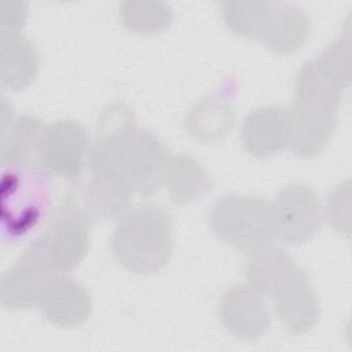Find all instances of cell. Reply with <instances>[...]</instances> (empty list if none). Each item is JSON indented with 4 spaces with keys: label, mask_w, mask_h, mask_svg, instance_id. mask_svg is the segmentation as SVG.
Instances as JSON below:
<instances>
[{
    "label": "cell",
    "mask_w": 352,
    "mask_h": 352,
    "mask_svg": "<svg viewBox=\"0 0 352 352\" xmlns=\"http://www.w3.org/2000/svg\"><path fill=\"white\" fill-rule=\"evenodd\" d=\"M210 223L223 241L242 252L263 250L276 236L272 205L258 197H223L213 206Z\"/></svg>",
    "instance_id": "cell-5"
},
{
    "label": "cell",
    "mask_w": 352,
    "mask_h": 352,
    "mask_svg": "<svg viewBox=\"0 0 352 352\" xmlns=\"http://www.w3.org/2000/svg\"><path fill=\"white\" fill-rule=\"evenodd\" d=\"M69 195L92 223L98 219L122 217L126 212L129 197L125 191L95 176L88 183L76 186Z\"/></svg>",
    "instance_id": "cell-16"
},
{
    "label": "cell",
    "mask_w": 352,
    "mask_h": 352,
    "mask_svg": "<svg viewBox=\"0 0 352 352\" xmlns=\"http://www.w3.org/2000/svg\"><path fill=\"white\" fill-rule=\"evenodd\" d=\"M59 274L45 258L34 239L3 274L0 296L8 309H28L37 305L51 279Z\"/></svg>",
    "instance_id": "cell-9"
},
{
    "label": "cell",
    "mask_w": 352,
    "mask_h": 352,
    "mask_svg": "<svg viewBox=\"0 0 352 352\" xmlns=\"http://www.w3.org/2000/svg\"><path fill=\"white\" fill-rule=\"evenodd\" d=\"M249 286L274 301L285 327L294 336L312 329L319 316L318 301L307 274L282 249L265 248L248 264Z\"/></svg>",
    "instance_id": "cell-2"
},
{
    "label": "cell",
    "mask_w": 352,
    "mask_h": 352,
    "mask_svg": "<svg viewBox=\"0 0 352 352\" xmlns=\"http://www.w3.org/2000/svg\"><path fill=\"white\" fill-rule=\"evenodd\" d=\"M38 58L33 44L19 33L1 34L0 81L8 89H23L36 77Z\"/></svg>",
    "instance_id": "cell-15"
},
{
    "label": "cell",
    "mask_w": 352,
    "mask_h": 352,
    "mask_svg": "<svg viewBox=\"0 0 352 352\" xmlns=\"http://www.w3.org/2000/svg\"><path fill=\"white\" fill-rule=\"evenodd\" d=\"M220 318L226 329L238 340L253 342L270 329V314L258 294L250 286L230 289L220 302Z\"/></svg>",
    "instance_id": "cell-12"
},
{
    "label": "cell",
    "mask_w": 352,
    "mask_h": 352,
    "mask_svg": "<svg viewBox=\"0 0 352 352\" xmlns=\"http://www.w3.org/2000/svg\"><path fill=\"white\" fill-rule=\"evenodd\" d=\"M164 183H168L172 199L184 204L201 194L205 173L199 164L187 157H169Z\"/></svg>",
    "instance_id": "cell-18"
},
{
    "label": "cell",
    "mask_w": 352,
    "mask_h": 352,
    "mask_svg": "<svg viewBox=\"0 0 352 352\" xmlns=\"http://www.w3.org/2000/svg\"><path fill=\"white\" fill-rule=\"evenodd\" d=\"M169 155L150 131L139 128L131 110L111 104L102 116L91 153L92 176L126 194H153L164 183Z\"/></svg>",
    "instance_id": "cell-1"
},
{
    "label": "cell",
    "mask_w": 352,
    "mask_h": 352,
    "mask_svg": "<svg viewBox=\"0 0 352 352\" xmlns=\"http://www.w3.org/2000/svg\"><path fill=\"white\" fill-rule=\"evenodd\" d=\"M92 221L67 195L51 217L45 231L36 238L48 263L58 271H70L84 258Z\"/></svg>",
    "instance_id": "cell-7"
},
{
    "label": "cell",
    "mask_w": 352,
    "mask_h": 352,
    "mask_svg": "<svg viewBox=\"0 0 352 352\" xmlns=\"http://www.w3.org/2000/svg\"><path fill=\"white\" fill-rule=\"evenodd\" d=\"M241 138L252 155H274L287 146V111L278 106L256 109L246 117Z\"/></svg>",
    "instance_id": "cell-14"
},
{
    "label": "cell",
    "mask_w": 352,
    "mask_h": 352,
    "mask_svg": "<svg viewBox=\"0 0 352 352\" xmlns=\"http://www.w3.org/2000/svg\"><path fill=\"white\" fill-rule=\"evenodd\" d=\"M52 175L40 165L8 166L0 183L3 238L18 239L47 214L52 201Z\"/></svg>",
    "instance_id": "cell-4"
},
{
    "label": "cell",
    "mask_w": 352,
    "mask_h": 352,
    "mask_svg": "<svg viewBox=\"0 0 352 352\" xmlns=\"http://www.w3.org/2000/svg\"><path fill=\"white\" fill-rule=\"evenodd\" d=\"M253 11H238L231 3L224 6V19L238 34L258 37L276 52H293L308 36L309 23L298 8L253 3Z\"/></svg>",
    "instance_id": "cell-6"
},
{
    "label": "cell",
    "mask_w": 352,
    "mask_h": 352,
    "mask_svg": "<svg viewBox=\"0 0 352 352\" xmlns=\"http://www.w3.org/2000/svg\"><path fill=\"white\" fill-rule=\"evenodd\" d=\"M40 120L23 114L1 129V162L6 166L33 165L43 132Z\"/></svg>",
    "instance_id": "cell-17"
},
{
    "label": "cell",
    "mask_w": 352,
    "mask_h": 352,
    "mask_svg": "<svg viewBox=\"0 0 352 352\" xmlns=\"http://www.w3.org/2000/svg\"><path fill=\"white\" fill-rule=\"evenodd\" d=\"M276 235L287 243L308 241L320 227V205L307 186L283 188L272 205Z\"/></svg>",
    "instance_id": "cell-11"
},
{
    "label": "cell",
    "mask_w": 352,
    "mask_h": 352,
    "mask_svg": "<svg viewBox=\"0 0 352 352\" xmlns=\"http://www.w3.org/2000/svg\"><path fill=\"white\" fill-rule=\"evenodd\" d=\"M88 135L73 120H62L43 128L37 146V165L51 175L76 180L87 161Z\"/></svg>",
    "instance_id": "cell-8"
},
{
    "label": "cell",
    "mask_w": 352,
    "mask_h": 352,
    "mask_svg": "<svg viewBox=\"0 0 352 352\" xmlns=\"http://www.w3.org/2000/svg\"><path fill=\"white\" fill-rule=\"evenodd\" d=\"M172 245L170 217L155 205L126 210L113 235L118 263L138 274L162 268L172 254Z\"/></svg>",
    "instance_id": "cell-3"
},
{
    "label": "cell",
    "mask_w": 352,
    "mask_h": 352,
    "mask_svg": "<svg viewBox=\"0 0 352 352\" xmlns=\"http://www.w3.org/2000/svg\"><path fill=\"white\" fill-rule=\"evenodd\" d=\"M45 318L60 327H76L91 314V298L73 278L56 274L45 287L38 304Z\"/></svg>",
    "instance_id": "cell-13"
},
{
    "label": "cell",
    "mask_w": 352,
    "mask_h": 352,
    "mask_svg": "<svg viewBox=\"0 0 352 352\" xmlns=\"http://www.w3.org/2000/svg\"><path fill=\"white\" fill-rule=\"evenodd\" d=\"M337 106L296 98L287 111V146L301 157L322 150L336 125Z\"/></svg>",
    "instance_id": "cell-10"
}]
</instances>
